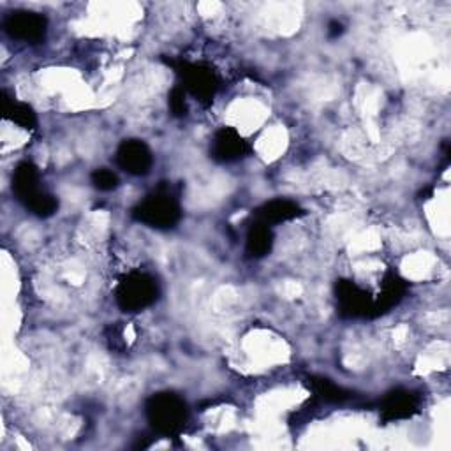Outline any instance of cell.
I'll return each instance as SVG.
<instances>
[{
	"label": "cell",
	"mask_w": 451,
	"mask_h": 451,
	"mask_svg": "<svg viewBox=\"0 0 451 451\" xmlns=\"http://www.w3.org/2000/svg\"><path fill=\"white\" fill-rule=\"evenodd\" d=\"M7 30L13 37H20L25 41H36L43 36L44 20L37 16L36 13H20L16 16H11Z\"/></svg>",
	"instance_id": "obj_1"
},
{
	"label": "cell",
	"mask_w": 451,
	"mask_h": 451,
	"mask_svg": "<svg viewBox=\"0 0 451 451\" xmlns=\"http://www.w3.org/2000/svg\"><path fill=\"white\" fill-rule=\"evenodd\" d=\"M122 157L126 161V166L131 168V171H134V163H136V171H141V168L146 163V152L141 145L126 146V156Z\"/></svg>",
	"instance_id": "obj_2"
}]
</instances>
